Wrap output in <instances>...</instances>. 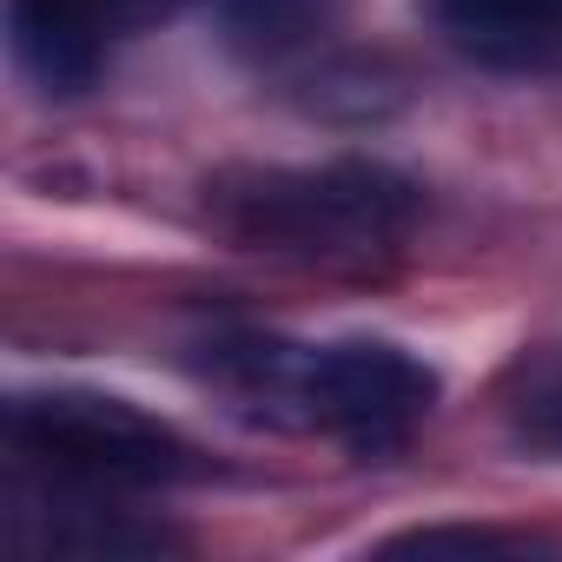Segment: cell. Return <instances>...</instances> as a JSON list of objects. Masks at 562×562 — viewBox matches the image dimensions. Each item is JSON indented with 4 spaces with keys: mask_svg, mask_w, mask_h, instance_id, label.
Here are the masks:
<instances>
[{
    "mask_svg": "<svg viewBox=\"0 0 562 562\" xmlns=\"http://www.w3.org/2000/svg\"><path fill=\"white\" fill-rule=\"evenodd\" d=\"M212 218L278 258L318 265H364L391 251L417 218V186L378 159H331V166H238L212 186Z\"/></svg>",
    "mask_w": 562,
    "mask_h": 562,
    "instance_id": "cell-1",
    "label": "cell"
},
{
    "mask_svg": "<svg viewBox=\"0 0 562 562\" xmlns=\"http://www.w3.org/2000/svg\"><path fill=\"white\" fill-rule=\"evenodd\" d=\"M238 391L258 417L292 430H331L358 450L397 443L437 397V378L397 345H251L238 351Z\"/></svg>",
    "mask_w": 562,
    "mask_h": 562,
    "instance_id": "cell-2",
    "label": "cell"
},
{
    "mask_svg": "<svg viewBox=\"0 0 562 562\" xmlns=\"http://www.w3.org/2000/svg\"><path fill=\"white\" fill-rule=\"evenodd\" d=\"M8 437L21 457L74 476V483H172L186 476V443L120 404V397H93V391H41V397H14L8 404Z\"/></svg>",
    "mask_w": 562,
    "mask_h": 562,
    "instance_id": "cell-3",
    "label": "cell"
},
{
    "mask_svg": "<svg viewBox=\"0 0 562 562\" xmlns=\"http://www.w3.org/2000/svg\"><path fill=\"white\" fill-rule=\"evenodd\" d=\"M8 41L47 93H87L100 74V0H8Z\"/></svg>",
    "mask_w": 562,
    "mask_h": 562,
    "instance_id": "cell-4",
    "label": "cell"
},
{
    "mask_svg": "<svg viewBox=\"0 0 562 562\" xmlns=\"http://www.w3.org/2000/svg\"><path fill=\"white\" fill-rule=\"evenodd\" d=\"M437 14L490 67H562V0H437Z\"/></svg>",
    "mask_w": 562,
    "mask_h": 562,
    "instance_id": "cell-5",
    "label": "cell"
},
{
    "mask_svg": "<svg viewBox=\"0 0 562 562\" xmlns=\"http://www.w3.org/2000/svg\"><path fill=\"white\" fill-rule=\"evenodd\" d=\"M555 542L549 536H529V529H411V536H391L384 555H549Z\"/></svg>",
    "mask_w": 562,
    "mask_h": 562,
    "instance_id": "cell-6",
    "label": "cell"
},
{
    "mask_svg": "<svg viewBox=\"0 0 562 562\" xmlns=\"http://www.w3.org/2000/svg\"><path fill=\"white\" fill-rule=\"evenodd\" d=\"M509 437H516L529 457H562V371H555V378H542V384L516 404Z\"/></svg>",
    "mask_w": 562,
    "mask_h": 562,
    "instance_id": "cell-7",
    "label": "cell"
}]
</instances>
